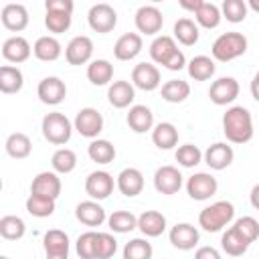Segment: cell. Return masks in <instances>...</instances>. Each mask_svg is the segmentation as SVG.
<instances>
[{"label":"cell","instance_id":"obj_1","mask_svg":"<svg viewBox=\"0 0 259 259\" xmlns=\"http://www.w3.org/2000/svg\"><path fill=\"white\" fill-rule=\"evenodd\" d=\"M223 134L231 144H247L253 138V117L247 107L233 105L223 115Z\"/></svg>","mask_w":259,"mask_h":259},{"label":"cell","instance_id":"obj_2","mask_svg":"<svg viewBox=\"0 0 259 259\" xmlns=\"http://www.w3.org/2000/svg\"><path fill=\"white\" fill-rule=\"evenodd\" d=\"M235 219V206L229 200H217L208 206H204L198 214V225L206 233H219Z\"/></svg>","mask_w":259,"mask_h":259},{"label":"cell","instance_id":"obj_3","mask_svg":"<svg viewBox=\"0 0 259 259\" xmlns=\"http://www.w3.org/2000/svg\"><path fill=\"white\" fill-rule=\"evenodd\" d=\"M73 123L69 121V117L61 111H51L42 117V123H40V130H42V136L47 142L55 144V146H63L71 140V134H73Z\"/></svg>","mask_w":259,"mask_h":259},{"label":"cell","instance_id":"obj_4","mask_svg":"<svg viewBox=\"0 0 259 259\" xmlns=\"http://www.w3.org/2000/svg\"><path fill=\"white\" fill-rule=\"evenodd\" d=\"M247 51V36L241 34V32H223L214 42H212V59L221 61V63H227V61H233L241 55H245Z\"/></svg>","mask_w":259,"mask_h":259},{"label":"cell","instance_id":"obj_5","mask_svg":"<svg viewBox=\"0 0 259 259\" xmlns=\"http://www.w3.org/2000/svg\"><path fill=\"white\" fill-rule=\"evenodd\" d=\"M87 22H89V26H91L95 32L105 34V32H111V30L115 28V24H117V12H115L109 4L97 2V4H93V6L89 8V12H87Z\"/></svg>","mask_w":259,"mask_h":259},{"label":"cell","instance_id":"obj_6","mask_svg":"<svg viewBox=\"0 0 259 259\" xmlns=\"http://www.w3.org/2000/svg\"><path fill=\"white\" fill-rule=\"evenodd\" d=\"M73 125L83 138L95 140L103 130V115L95 107H83V109L77 111Z\"/></svg>","mask_w":259,"mask_h":259},{"label":"cell","instance_id":"obj_7","mask_svg":"<svg viewBox=\"0 0 259 259\" xmlns=\"http://www.w3.org/2000/svg\"><path fill=\"white\" fill-rule=\"evenodd\" d=\"M219 182L208 172H196L186 180V192L192 200H208L212 194H217Z\"/></svg>","mask_w":259,"mask_h":259},{"label":"cell","instance_id":"obj_8","mask_svg":"<svg viewBox=\"0 0 259 259\" xmlns=\"http://www.w3.org/2000/svg\"><path fill=\"white\" fill-rule=\"evenodd\" d=\"M239 81L235 77H219L208 89V97L214 105H229L239 97Z\"/></svg>","mask_w":259,"mask_h":259},{"label":"cell","instance_id":"obj_9","mask_svg":"<svg viewBox=\"0 0 259 259\" xmlns=\"http://www.w3.org/2000/svg\"><path fill=\"white\" fill-rule=\"evenodd\" d=\"M134 22H136V28L142 34H158L164 26V16L154 4H148V6L138 8Z\"/></svg>","mask_w":259,"mask_h":259},{"label":"cell","instance_id":"obj_10","mask_svg":"<svg viewBox=\"0 0 259 259\" xmlns=\"http://www.w3.org/2000/svg\"><path fill=\"white\" fill-rule=\"evenodd\" d=\"M113 186H117L113 182V176L105 170H95L85 178V192L95 198V200H103L113 192Z\"/></svg>","mask_w":259,"mask_h":259},{"label":"cell","instance_id":"obj_11","mask_svg":"<svg viewBox=\"0 0 259 259\" xmlns=\"http://www.w3.org/2000/svg\"><path fill=\"white\" fill-rule=\"evenodd\" d=\"M91 55H93V40L85 34L73 36L65 49V59L69 65H85L89 63Z\"/></svg>","mask_w":259,"mask_h":259},{"label":"cell","instance_id":"obj_12","mask_svg":"<svg viewBox=\"0 0 259 259\" xmlns=\"http://www.w3.org/2000/svg\"><path fill=\"white\" fill-rule=\"evenodd\" d=\"M36 95L45 105H59L67 97V85L59 77H45L36 87Z\"/></svg>","mask_w":259,"mask_h":259},{"label":"cell","instance_id":"obj_13","mask_svg":"<svg viewBox=\"0 0 259 259\" xmlns=\"http://www.w3.org/2000/svg\"><path fill=\"white\" fill-rule=\"evenodd\" d=\"M154 186L162 194H176L182 188V174L176 166H160L154 174Z\"/></svg>","mask_w":259,"mask_h":259},{"label":"cell","instance_id":"obj_14","mask_svg":"<svg viewBox=\"0 0 259 259\" xmlns=\"http://www.w3.org/2000/svg\"><path fill=\"white\" fill-rule=\"evenodd\" d=\"M132 83L134 87L142 91H154L160 87V71L152 63H138L132 71Z\"/></svg>","mask_w":259,"mask_h":259},{"label":"cell","instance_id":"obj_15","mask_svg":"<svg viewBox=\"0 0 259 259\" xmlns=\"http://www.w3.org/2000/svg\"><path fill=\"white\" fill-rule=\"evenodd\" d=\"M202 158H204V162H206V166L210 170H225V168H229L233 164L235 152H233V148L229 144L217 142V144H212V146L206 148V152L202 154Z\"/></svg>","mask_w":259,"mask_h":259},{"label":"cell","instance_id":"obj_16","mask_svg":"<svg viewBox=\"0 0 259 259\" xmlns=\"http://www.w3.org/2000/svg\"><path fill=\"white\" fill-rule=\"evenodd\" d=\"M69 237L65 231L61 229H51L45 233V239H42V247H45V253L47 257L51 259H67L69 255Z\"/></svg>","mask_w":259,"mask_h":259},{"label":"cell","instance_id":"obj_17","mask_svg":"<svg viewBox=\"0 0 259 259\" xmlns=\"http://www.w3.org/2000/svg\"><path fill=\"white\" fill-rule=\"evenodd\" d=\"M30 192L34 194H40V196H49V198H59L61 194V178H59V172H38L34 178H32V184H30Z\"/></svg>","mask_w":259,"mask_h":259},{"label":"cell","instance_id":"obj_18","mask_svg":"<svg viewBox=\"0 0 259 259\" xmlns=\"http://www.w3.org/2000/svg\"><path fill=\"white\" fill-rule=\"evenodd\" d=\"M168 237H170L172 247H176L180 251H190L198 243V231L190 223H176L170 229V235Z\"/></svg>","mask_w":259,"mask_h":259},{"label":"cell","instance_id":"obj_19","mask_svg":"<svg viewBox=\"0 0 259 259\" xmlns=\"http://www.w3.org/2000/svg\"><path fill=\"white\" fill-rule=\"evenodd\" d=\"M75 217H77L79 223H83V225H87V227H99V225H103L105 219H107L103 206H101L95 198L79 202L77 208H75Z\"/></svg>","mask_w":259,"mask_h":259},{"label":"cell","instance_id":"obj_20","mask_svg":"<svg viewBox=\"0 0 259 259\" xmlns=\"http://www.w3.org/2000/svg\"><path fill=\"white\" fill-rule=\"evenodd\" d=\"M2 24L4 28L12 30V32H20L28 26V10L18 4V2H12V4H6L2 8Z\"/></svg>","mask_w":259,"mask_h":259},{"label":"cell","instance_id":"obj_21","mask_svg":"<svg viewBox=\"0 0 259 259\" xmlns=\"http://www.w3.org/2000/svg\"><path fill=\"white\" fill-rule=\"evenodd\" d=\"M115 184L123 196H138L144 190V174L138 168H123L117 174Z\"/></svg>","mask_w":259,"mask_h":259},{"label":"cell","instance_id":"obj_22","mask_svg":"<svg viewBox=\"0 0 259 259\" xmlns=\"http://www.w3.org/2000/svg\"><path fill=\"white\" fill-rule=\"evenodd\" d=\"M142 51V36L138 32H125L117 38L113 47V55L117 61H132Z\"/></svg>","mask_w":259,"mask_h":259},{"label":"cell","instance_id":"obj_23","mask_svg":"<svg viewBox=\"0 0 259 259\" xmlns=\"http://www.w3.org/2000/svg\"><path fill=\"white\" fill-rule=\"evenodd\" d=\"M30 45L24 36H10L4 40L2 45V57L10 63H24L28 57H30Z\"/></svg>","mask_w":259,"mask_h":259},{"label":"cell","instance_id":"obj_24","mask_svg":"<svg viewBox=\"0 0 259 259\" xmlns=\"http://www.w3.org/2000/svg\"><path fill=\"white\" fill-rule=\"evenodd\" d=\"M125 121H127L130 130H134L136 134H146L148 130L154 127V113L146 105H132Z\"/></svg>","mask_w":259,"mask_h":259},{"label":"cell","instance_id":"obj_25","mask_svg":"<svg viewBox=\"0 0 259 259\" xmlns=\"http://www.w3.org/2000/svg\"><path fill=\"white\" fill-rule=\"evenodd\" d=\"M138 229L146 237H160L166 231V217L158 210H144L138 217Z\"/></svg>","mask_w":259,"mask_h":259},{"label":"cell","instance_id":"obj_26","mask_svg":"<svg viewBox=\"0 0 259 259\" xmlns=\"http://www.w3.org/2000/svg\"><path fill=\"white\" fill-rule=\"evenodd\" d=\"M134 97H136V91H134V85L130 81H113L107 89V99L117 109L127 107L134 101Z\"/></svg>","mask_w":259,"mask_h":259},{"label":"cell","instance_id":"obj_27","mask_svg":"<svg viewBox=\"0 0 259 259\" xmlns=\"http://www.w3.org/2000/svg\"><path fill=\"white\" fill-rule=\"evenodd\" d=\"M152 142L160 150H172L178 144V130L170 121H160L152 130Z\"/></svg>","mask_w":259,"mask_h":259},{"label":"cell","instance_id":"obj_28","mask_svg":"<svg viewBox=\"0 0 259 259\" xmlns=\"http://www.w3.org/2000/svg\"><path fill=\"white\" fill-rule=\"evenodd\" d=\"M249 245H251V243H249L235 227L227 229V231L223 233V237H221V247H223V251H225L227 255H231V257H241L243 253H247Z\"/></svg>","mask_w":259,"mask_h":259},{"label":"cell","instance_id":"obj_29","mask_svg":"<svg viewBox=\"0 0 259 259\" xmlns=\"http://www.w3.org/2000/svg\"><path fill=\"white\" fill-rule=\"evenodd\" d=\"M61 42L55 38V36H38L34 47H32V53L38 61H45V63H51V61H57L61 57Z\"/></svg>","mask_w":259,"mask_h":259},{"label":"cell","instance_id":"obj_30","mask_svg":"<svg viewBox=\"0 0 259 259\" xmlns=\"http://www.w3.org/2000/svg\"><path fill=\"white\" fill-rule=\"evenodd\" d=\"M186 69H188V75L194 79V81H206L214 75L217 71V65L210 57L206 55H196L192 57L188 63H186Z\"/></svg>","mask_w":259,"mask_h":259},{"label":"cell","instance_id":"obj_31","mask_svg":"<svg viewBox=\"0 0 259 259\" xmlns=\"http://www.w3.org/2000/svg\"><path fill=\"white\" fill-rule=\"evenodd\" d=\"M24 85V77L20 73L18 67L12 65H2L0 67V91L10 95V93H18Z\"/></svg>","mask_w":259,"mask_h":259},{"label":"cell","instance_id":"obj_32","mask_svg":"<svg viewBox=\"0 0 259 259\" xmlns=\"http://www.w3.org/2000/svg\"><path fill=\"white\" fill-rule=\"evenodd\" d=\"M4 148H6V154H8V156H12V158H16V160H22V158L30 156V152H32V142H30V138H28L26 134L14 132V134H10V136L6 138Z\"/></svg>","mask_w":259,"mask_h":259},{"label":"cell","instance_id":"obj_33","mask_svg":"<svg viewBox=\"0 0 259 259\" xmlns=\"http://www.w3.org/2000/svg\"><path fill=\"white\" fill-rule=\"evenodd\" d=\"M174 51H178V47H176L174 38H172V36H166V34L156 36V38L152 40V45H150V57H152V61L158 63V65H164V63L174 55Z\"/></svg>","mask_w":259,"mask_h":259},{"label":"cell","instance_id":"obj_34","mask_svg":"<svg viewBox=\"0 0 259 259\" xmlns=\"http://www.w3.org/2000/svg\"><path fill=\"white\" fill-rule=\"evenodd\" d=\"M87 79L97 85V87H103L107 85L111 79H113V65L105 59H95L89 63L87 67Z\"/></svg>","mask_w":259,"mask_h":259},{"label":"cell","instance_id":"obj_35","mask_svg":"<svg viewBox=\"0 0 259 259\" xmlns=\"http://www.w3.org/2000/svg\"><path fill=\"white\" fill-rule=\"evenodd\" d=\"M198 24L190 18H178L174 22V38L184 47H192L198 42Z\"/></svg>","mask_w":259,"mask_h":259},{"label":"cell","instance_id":"obj_36","mask_svg":"<svg viewBox=\"0 0 259 259\" xmlns=\"http://www.w3.org/2000/svg\"><path fill=\"white\" fill-rule=\"evenodd\" d=\"M87 154L93 162L97 164H111L115 160V146L109 142V140H99L95 138L89 148H87Z\"/></svg>","mask_w":259,"mask_h":259},{"label":"cell","instance_id":"obj_37","mask_svg":"<svg viewBox=\"0 0 259 259\" xmlns=\"http://www.w3.org/2000/svg\"><path fill=\"white\" fill-rule=\"evenodd\" d=\"M24 233H26V225H24V221L20 217H16V214H4L0 219V235H2V239H6V241H18V239L24 237Z\"/></svg>","mask_w":259,"mask_h":259},{"label":"cell","instance_id":"obj_38","mask_svg":"<svg viewBox=\"0 0 259 259\" xmlns=\"http://www.w3.org/2000/svg\"><path fill=\"white\" fill-rule=\"evenodd\" d=\"M190 95V85L182 79H170L162 85V99L168 103H182Z\"/></svg>","mask_w":259,"mask_h":259},{"label":"cell","instance_id":"obj_39","mask_svg":"<svg viewBox=\"0 0 259 259\" xmlns=\"http://www.w3.org/2000/svg\"><path fill=\"white\" fill-rule=\"evenodd\" d=\"M55 202H57L55 198L30 192V196L26 198V210H28V214H32L36 219H45V217H51L55 212Z\"/></svg>","mask_w":259,"mask_h":259},{"label":"cell","instance_id":"obj_40","mask_svg":"<svg viewBox=\"0 0 259 259\" xmlns=\"http://www.w3.org/2000/svg\"><path fill=\"white\" fill-rule=\"evenodd\" d=\"M107 225L113 233H130L138 227V217L130 210H115L107 217Z\"/></svg>","mask_w":259,"mask_h":259},{"label":"cell","instance_id":"obj_41","mask_svg":"<svg viewBox=\"0 0 259 259\" xmlns=\"http://www.w3.org/2000/svg\"><path fill=\"white\" fill-rule=\"evenodd\" d=\"M196 24L202 26V28H217L221 24V18H223V12L219 6L210 4V2H204L196 12Z\"/></svg>","mask_w":259,"mask_h":259},{"label":"cell","instance_id":"obj_42","mask_svg":"<svg viewBox=\"0 0 259 259\" xmlns=\"http://www.w3.org/2000/svg\"><path fill=\"white\" fill-rule=\"evenodd\" d=\"M51 164H53V170L59 172V174H69L75 170L77 166V154L69 148H59L53 158H51Z\"/></svg>","mask_w":259,"mask_h":259},{"label":"cell","instance_id":"obj_43","mask_svg":"<svg viewBox=\"0 0 259 259\" xmlns=\"http://www.w3.org/2000/svg\"><path fill=\"white\" fill-rule=\"evenodd\" d=\"M154 255L152 245L146 239H132L123 247V259H150Z\"/></svg>","mask_w":259,"mask_h":259},{"label":"cell","instance_id":"obj_44","mask_svg":"<svg viewBox=\"0 0 259 259\" xmlns=\"http://www.w3.org/2000/svg\"><path fill=\"white\" fill-rule=\"evenodd\" d=\"M221 12H223V18H227L233 24L243 22L247 18V2L245 0H223Z\"/></svg>","mask_w":259,"mask_h":259},{"label":"cell","instance_id":"obj_45","mask_svg":"<svg viewBox=\"0 0 259 259\" xmlns=\"http://www.w3.org/2000/svg\"><path fill=\"white\" fill-rule=\"evenodd\" d=\"M71 20H73V16L69 12H53V10H47V14H45V26L53 34H61V32L69 30Z\"/></svg>","mask_w":259,"mask_h":259},{"label":"cell","instance_id":"obj_46","mask_svg":"<svg viewBox=\"0 0 259 259\" xmlns=\"http://www.w3.org/2000/svg\"><path fill=\"white\" fill-rule=\"evenodd\" d=\"M174 156H176V162H178L180 166H184V168H194V166L200 164V160H202V152H200L198 146H194V144H184V146H180Z\"/></svg>","mask_w":259,"mask_h":259},{"label":"cell","instance_id":"obj_47","mask_svg":"<svg viewBox=\"0 0 259 259\" xmlns=\"http://www.w3.org/2000/svg\"><path fill=\"white\" fill-rule=\"evenodd\" d=\"M77 255L81 259H95V249H97V233L95 231H87L83 235H79L77 243H75Z\"/></svg>","mask_w":259,"mask_h":259},{"label":"cell","instance_id":"obj_48","mask_svg":"<svg viewBox=\"0 0 259 259\" xmlns=\"http://www.w3.org/2000/svg\"><path fill=\"white\" fill-rule=\"evenodd\" d=\"M117 251V241L109 233H97V249H95V259H109Z\"/></svg>","mask_w":259,"mask_h":259},{"label":"cell","instance_id":"obj_49","mask_svg":"<svg viewBox=\"0 0 259 259\" xmlns=\"http://www.w3.org/2000/svg\"><path fill=\"white\" fill-rule=\"evenodd\" d=\"M233 227H235L249 243H253V241L259 239V223H257L253 217H241V219L235 221Z\"/></svg>","mask_w":259,"mask_h":259},{"label":"cell","instance_id":"obj_50","mask_svg":"<svg viewBox=\"0 0 259 259\" xmlns=\"http://www.w3.org/2000/svg\"><path fill=\"white\" fill-rule=\"evenodd\" d=\"M73 8H75V2L73 0H45V10L73 14Z\"/></svg>","mask_w":259,"mask_h":259},{"label":"cell","instance_id":"obj_51","mask_svg":"<svg viewBox=\"0 0 259 259\" xmlns=\"http://www.w3.org/2000/svg\"><path fill=\"white\" fill-rule=\"evenodd\" d=\"M164 67L168 69V71H180V69H184L186 67V57H184V53L178 49V51H174V55L164 63Z\"/></svg>","mask_w":259,"mask_h":259},{"label":"cell","instance_id":"obj_52","mask_svg":"<svg viewBox=\"0 0 259 259\" xmlns=\"http://www.w3.org/2000/svg\"><path fill=\"white\" fill-rule=\"evenodd\" d=\"M194 255H196V259H219L221 257V253L212 247H200Z\"/></svg>","mask_w":259,"mask_h":259},{"label":"cell","instance_id":"obj_53","mask_svg":"<svg viewBox=\"0 0 259 259\" xmlns=\"http://www.w3.org/2000/svg\"><path fill=\"white\" fill-rule=\"evenodd\" d=\"M178 4H180L184 10H188V12H196V10L204 4V0H178Z\"/></svg>","mask_w":259,"mask_h":259},{"label":"cell","instance_id":"obj_54","mask_svg":"<svg viewBox=\"0 0 259 259\" xmlns=\"http://www.w3.org/2000/svg\"><path fill=\"white\" fill-rule=\"evenodd\" d=\"M249 200H251V204H253V208H257V210H259V184H255V186L251 188V194H249Z\"/></svg>","mask_w":259,"mask_h":259},{"label":"cell","instance_id":"obj_55","mask_svg":"<svg viewBox=\"0 0 259 259\" xmlns=\"http://www.w3.org/2000/svg\"><path fill=\"white\" fill-rule=\"evenodd\" d=\"M251 95H253L255 101H259V71L255 73V77L251 81Z\"/></svg>","mask_w":259,"mask_h":259},{"label":"cell","instance_id":"obj_56","mask_svg":"<svg viewBox=\"0 0 259 259\" xmlns=\"http://www.w3.org/2000/svg\"><path fill=\"white\" fill-rule=\"evenodd\" d=\"M247 4H249L251 10H255V12L259 14V0H247Z\"/></svg>","mask_w":259,"mask_h":259},{"label":"cell","instance_id":"obj_57","mask_svg":"<svg viewBox=\"0 0 259 259\" xmlns=\"http://www.w3.org/2000/svg\"><path fill=\"white\" fill-rule=\"evenodd\" d=\"M150 2H154V4H158V2H164V0H150Z\"/></svg>","mask_w":259,"mask_h":259}]
</instances>
